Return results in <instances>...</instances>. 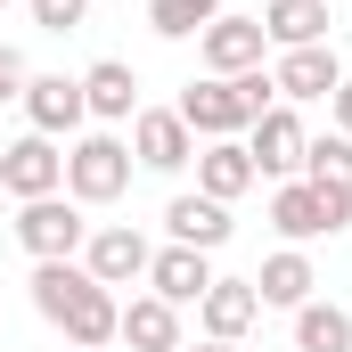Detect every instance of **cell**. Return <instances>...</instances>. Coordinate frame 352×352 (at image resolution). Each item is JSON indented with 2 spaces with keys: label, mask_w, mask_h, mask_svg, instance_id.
Segmentation results:
<instances>
[{
  "label": "cell",
  "mask_w": 352,
  "mask_h": 352,
  "mask_svg": "<svg viewBox=\"0 0 352 352\" xmlns=\"http://www.w3.org/2000/svg\"><path fill=\"white\" fill-rule=\"evenodd\" d=\"M221 16V0H148V25L164 33V41H188V33H205Z\"/></svg>",
  "instance_id": "cell-22"
},
{
  "label": "cell",
  "mask_w": 352,
  "mask_h": 352,
  "mask_svg": "<svg viewBox=\"0 0 352 352\" xmlns=\"http://www.w3.org/2000/svg\"><path fill=\"white\" fill-rule=\"evenodd\" d=\"M82 238H90V221H82V205L58 188V197H33V205H16V246L33 254V263H74L82 254Z\"/></svg>",
  "instance_id": "cell-4"
},
{
  "label": "cell",
  "mask_w": 352,
  "mask_h": 352,
  "mask_svg": "<svg viewBox=\"0 0 352 352\" xmlns=\"http://www.w3.org/2000/svg\"><path fill=\"white\" fill-rule=\"evenodd\" d=\"M263 107H278V90L270 74H205V82L180 90V123L197 131V140H246L254 123H263Z\"/></svg>",
  "instance_id": "cell-2"
},
{
  "label": "cell",
  "mask_w": 352,
  "mask_h": 352,
  "mask_svg": "<svg viewBox=\"0 0 352 352\" xmlns=\"http://www.w3.org/2000/svg\"><path fill=\"white\" fill-rule=\"evenodd\" d=\"M131 164H140V173H180V164H197V131L180 123V107H140V115H131Z\"/></svg>",
  "instance_id": "cell-6"
},
{
  "label": "cell",
  "mask_w": 352,
  "mask_h": 352,
  "mask_svg": "<svg viewBox=\"0 0 352 352\" xmlns=\"http://www.w3.org/2000/svg\"><path fill=\"white\" fill-rule=\"evenodd\" d=\"M115 344H131V352H180L188 336H180V311L164 303V295H140V303H123Z\"/></svg>",
  "instance_id": "cell-14"
},
{
  "label": "cell",
  "mask_w": 352,
  "mask_h": 352,
  "mask_svg": "<svg viewBox=\"0 0 352 352\" xmlns=\"http://www.w3.org/2000/svg\"><path fill=\"white\" fill-rule=\"evenodd\" d=\"M180 352H246V344H213V336H205V344H180Z\"/></svg>",
  "instance_id": "cell-27"
},
{
  "label": "cell",
  "mask_w": 352,
  "mask_h": 352,
  "mask_svg": "<svg viewBox=\"0 0 352 352\" xmlns=\"http://www.w3.org/2000/svg\"><path fill=\"white\" fill-rule=\"evenodd\" d=\"M303 148H311V131L295 123L287 98L263 107V123L246 131V156H254V173H270V180H295V173H303Z\"/></svg>",
  "instance_id": "cell-8"
},
{
  "label": "cell",
  "mask_w": 352,
  "mask_h": 352,
  "mask_svg": "<svg viewBox=\"0 0 352 352\" xmlns=\"http://www.w3.org/2000/svg\"><path fill=\"white\" fill-rule=\"evenodd\" d=\"M148 263H156V246H148L131 221L90 230V238H82V270L98 278V287H131V278H148Z\"/></svg>",
  "instance_id": "cell-9"
},
{
  "label": "cell",
  "mask_w": 352,
  "mask_h": 352,
  "mask_svg": "<svg viewBox=\"0 0 352 352\" xmlns=\"http://www.w3.org/2000/svg\"><path fill=\"white\" fill-rule=\"evenodd\" d=\"M328 115H336V131H344V140H352V74H344V82H336V98H328Z\"/></svg>",
  "instance_id": "cell-26"
},
{
  "label": "cell",
  "mask_w": 352,
  "mask_h": 352,
  "mask_svg": "<svg viewBox=\"0 0 352 352\" xmlns=\"http://www.w3.org/2000/svg\"><path fill=\"white\" fill-rule=\"evenodd\" d=\"M344 82V66H336V50L328 41H311V50H278V66H270V90L295 107V98H336Z\"/></svg>",
  "instance_id": "cell-11"
},
{
  "label": "cell",
  "mask_w": 352,
  "mask_h": 352,
  "mask_svg": "<svg viewBox=\"0 0 352 352\" xmlns=\"http://www.w3.org/2000/svg\"><path fill=\"white\" fill-rule=\"evenodd\" d=\"M328 0H270L263 8V33L278 41V50H311V41H328Z\"/></svg>",
  "instance_id": "cell-19"
},
{
  "label": "cell",
  "mask_w": 352,
  "mask_h": 352,
  "mask_svg": "<svg viewBox=\"0 0 352 352\" xmlns=\"http://www.w3.org/2000/svg\"><path fill=\"white\" fill-rule=\"evenodd\" d=\"M25 8H33V25H41V33H74V25L90 16V0H25Z\"/></svg>",
  "instance_id": "cell-24"
},
{
  "label": "cell",
  "mask_w": 352,
  "mask_h": 352,
  "mask_svg": "<svg viewBox=\"0 0 352 352\" xmlns=\"http://www.w3.org/2000/svg\"><path fill=\"white\" fill-rule=\"evenodd\" d=\"M303 180H320V188H352V140H311L303 148Z\"/></svg>",
  "instance_id": "cell-23"
},
{
  "label": "cell",
  "mask_w": 352,
  "mask_h": 352,
  "mask_svg": "<svg viewBox=\"0 0 352 352\" xmlns=\"http://www.w3.org/2000/svg\"><path fill=\"white\" fill-rule=\"evenodd\" d=\"M164 230H173V246H197V254H213V246H230V205H213V197H173L164 205Z\"/></svg>",
  "instance_id": "cell-16"
},
{
  "label": "cell",
  "mask_w": 352,
  "mask_h": 352,
  "mask_svg": "<svg viewBox=\"0 0 352 352\" xmlns=\"http://www.w3.org/2000/svg\"><path fill=\"white\" fill-rule=\"evenodd\" d=\"M295 352H352V311H336V303H303L295 311Z\"/></svg>",
  "instance_id": "cell-21"
},
{
  "label": "cell",
  "mask_w": 352,
  "mask_h": 352,
  "mask_svg": "<svg viewBox=\"0 0 352 352\" xmlns=\"http://www.w3.org/2000/svg\"><path fill=\"white\" fill-rule=\"evenodd\" d=\"M25 82H33L25 50H8V41H0V98H25Z\"/></svg>",
  "instance_id": "cell-25"
},
{
  "label": "cell",
  "mask_w": 352,
  "mask_h": 352,
  "mask_svg": "<svg viewBox=\"0 0 352 352\" xmlns=\"http://www.w3.org/2000/svg\"><path fill=\"white\" fill-rule=\"evenodd\" d=\"M254 180H263V173H254L246 140H205V156H197V197H213V205H238Z\"/></svg>",
  "instance_id": "cell-13"
},
{
  "label": "cell",
  "mask_w": 352,
  "mask_h": 352,
  "mask_svg": "<svg viewBox=\"0 0 352 352\" xmlns=\"http://www.w3.org/2000/svg\"><path fill=\"white\" fill-rule=\"evenodd\" d=\"M270 230H278L287 246L328 238V221H320V188H311V180H278V197H270Z\"/></svg>",
  "instance_id": "cell-20"
},
{
  "label": "cell",
  "mask_w": 352,
  "mask_h": 352,
  "mask_svg": "<svg viewBox=\"0 0 352 352\" xmlns=\"http://www.w3.org/2000/svg\"><path fill=\"white\" fill-rule=\"evenodd\" d=\"M82 107L98 123H131V115H140V74H131L123 58H98L82 74Z\"/></svg>",
  "instance_id": "cell-17"
},
{
  "label": "cell",
  "mask_w": 352,
  "mask_h": 352,
  "mask_svg": "<svg viewBox=\"0 0 352 352\" xmlns=\"http://www.w3.org/2000/svg\"><path fill=\"white\" fill-rule=\"evenodd\" d=\"M33 311L66 336V344H115V320H123V303H115V287H98L82 263H33Z\"/></svg>",
  "instance_id": "cell-1"
},
{
  "label": "cell",
  "mask_w": 352,
  "mask_h": 352,
  "mask_svg": "<svg viewBox=\"0 0 352 352\" xmlns=\"http://www.w3.org/2000/svg\"><path fill=\"white\" fill-rule=\"evenodd\" d=\"M205 287H213V263L197 254V246H164L156 263H148V295H164V303H205Z\"/></svg>",
  "instance_id": "cell-15"
},
{
  "label": "cell",
  "mask_w": 352,
  "mask_h": 352,
  "mask_svg": "<svg viewBox=\"0 0 352 352\" xmlns=\"http://www.w3.org/2000/svg\"><path fill=\"white\" fill-rule=\"evenodd\" d=\"M0 188H8L16 205L58 197V188H66V148H58V140H41V131L8 140V148H0Z\"/></svg>",
  "instance_id": "cell-5"
},
{
  "label": "cell",
  "mask_w": 352,
  "mask_h": 352,
  "mask_svg": "<svg viewBox=\"0 0 352 352\" xmlns=\"http://www.w3.org/2000/svg\"><path fill=\"white\" fill-rule=\"evenodd\" d=\"M197 50H205V74H254V66H263V50H270V33H263V16L221 8V16L197 33Z\"/></svg>",
  "instance_id": "cell-7"
},
{
  "label": "cell",
  "mask_w": 352,
  "mask_h": 352,
  "mask_svg": "<svg viewBox=\"0 0 352 352\" xmlns=\"http://www.w3.org/2000/svg\"><path fill=\"white\" fill-rule=\"evenodd\" d=\"M123 188H131V148L115 131H82L66 148V197L74 205H115Z\"/></svg>",
  "instance_id": "cell-3"
},
{
  "label": "cell",
  "mask_w": 352,
  "mask_h": 352,
  "mask_svg": "<svg viewBox=\"0 0 352 352\" xmlns=\"http://www.w3.org/2000/svg\"><path fill=\"white\" fill-rule=\"evenodd\" d=\"M311 287H320V278H311V263H303V246H278V254L254 270V295H263L270 311H303Z\"/></svg>",
  "instance_id": "cell-18"
},
{
  "label": "cell",
  "mask_w": 352,
  "mask_h": 352,
  "mask_svg": "<svg viewBox=\"0 0 352 352\" xmlns=\"http://www.w3.org/2000/svg\"><path fill=\"white\" fill-rule=\"evenodd\" d=\"M82 82H74V74H33V82H25V123H33V131H41V140H74V131H82Z\"/></svg>",
  "instance_id": "cell-10"
},
{
  "label": "cell",
  "mask_w": 352,
  "mask_h": 352,
  "mask_svg": "<svg viewBox=\"0 0 352 352\" xmlns=\"http://www.w3.org/2000/svg\"><path fill=\"white\" fill-rule=\"evenodd\" d=\"M0 8H8V0H0Z\"/></svg>",
  "instance_id": "cell-29"
},
{
  "label": "cell",
  "mask_w": 352,
  "mask_h": 352,
  "mask_svg": "<svg viewBox=\"0 0 352 352\" xmlns=\"http://www.w3.org/2000/svg\"><path fill=\"white\" fill-rule=\"evenodd\" d=\"M197 320H205V336H213V344H246V328L263 320L254 278H213V287H205V303H197Z\"/></svg>",
  "instance_id": "cell-12"
},
{
  "label": "cell",
  "mask_w": 352,
  "mask_h": 352,
  "mask_svg": "<svg viewBox=\"0 0 352 352\" xmlns=\"http://www.w3.org/2000/svg\"><path fill=\"white\" fill-rule=\"evenodd\" d=\"M66 352H82V344H66Z\"/></svg>",
  "instance_id": "cell-28"
}]
</instances>
